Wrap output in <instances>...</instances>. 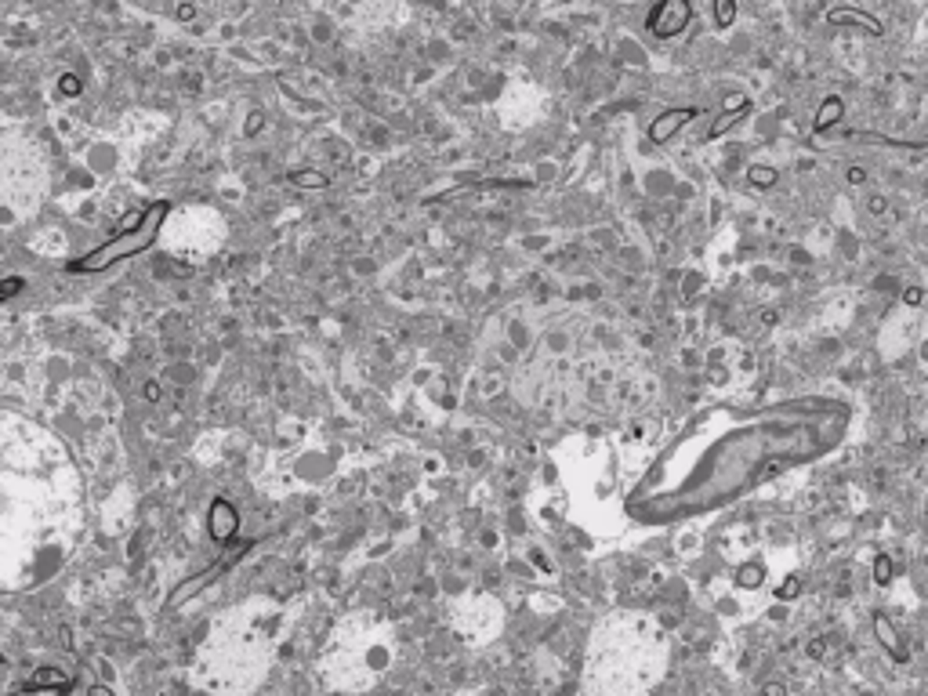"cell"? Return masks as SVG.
<instances>
[{
  "mask_svg": "<svg viewBox=\"0 0 928 696\" xmlns=\"http://www.w3.org/2000/svg\"><path fill=\"white\" fill-rule=\"evenodd\" d=\"M798 592H801V584H798V580H787L784 587H779V599H794Z\"/></svg>",
  "mask_w": 928,
  "mask_h": 696,
  "instance_id": "cell-18",
  "label": "cell"
},
{
  "mask_svg": "<svg viewBox=\"0 0 928 696\" xmlns=\"http://www.w3.org/2000/svg\"><path fill=\"white\" fill-rule=\"evenodd\" d=\"M762 577H765L762 566H744L740 577H736V584H740V587H758V584H762Z\"/></svg>",
  "mask_w": 928,
  "mask_h": 696,
  "instance_id": "cell-12",
  "label": "cell"
},
{
  "mask_svg": "<svg viewBox=\"0 0 928 696\" xmlns=\"http://www.w3.org/2000/svg\"><path fill=\"white\" fill-rule=\"evenodd\" d=\"M243 552H250V544H236V547H232V552H225V555H221V559H218L214 566H210V569H203V573H200V577H193V580H189L185 587H178V592L171 595V606H178V602H185L189 595H196V592H200V587H203V584H210V580H214V577H221V573H225V569H228L232 562H236V559H240Z\"/></svg>",
  "mask_w": 928,
  "mask_h": 696,
  "instance_id": "cell-4",
  "label": "cell"
},
{
  "mask_svg": "<svg viewBox=\"0 0 928 696\" xmlns=\"http://www.w3.org/2000/svg\"><path fill=\"white\" fill-rule=\"evenodd\" d=\"M692 116H704L700 109H692V105H685V109H667V113H660L657 120L649 123V142H657V145H664L667 138H674L678 135L685 123L692 120Z\"/></svg>",
  "mask_w": 928,
  "mask_h": 696,
  "instance_id": "cell-5",
  "label": "cell"
},
{
  "mask_svg": "<svg viewBox=\"0 0 928 696\" xmlns=\"http://www.w3.org/2000/svg\"><path fill=\"white\" fill-rule=\"evenodd\" d=\"M827 22H831V26H856L859 33H871V36H881V33H885L878 18L863 15V11H856V8H831V11H827Z\"/></svg>",
  "mask_w": 928,
  "mask_h": 696,
  "instance_id": "cell-7",
  "label": "cell"
},
{
  "mask_svg": "<svg viewBox=\"0 0 928 696\" xmlns=\"http://www.w3.org/2000/svg\"><path fill=\"white\" fill-rule=\"evenodd\" d=\"M863 178H867V175H863V167H849V182H852V185H859Z\"/></svg>",
  "mask_w": 928,
  "mask_h": 696,
  "instance_id": "cell-20",
  "label": "cell"
},
{
  "mask_svg": "<svg viewBox=\"0 0 928 696\" xmlns=\"http://www.w3.org/2000/svg\"><path fill=\"white\" fill-rule=\"evenodd\" d=\"M91 696H109V689H105V685H95V689H91Z\"/></svg>",
  "mask_w": 928,
  "mask_h": 696,
  "instance_id": "cell-22",
  "label": "cell"
},
{
  "mask_svg": "<svg viewBox=\"0 0 928 696\" xmlns=\"http://www.w3.org/2000/svg\"><path fill=\"white\" fill-rule=\"evenodd\" d=\"M889 577H892V566H889V559H878V580H881V584H889Z\"/></svg>",
  "mask_w": 928,
  "mask_h": 696,
  "instance_id": "cell-17",
  "label": "cell"
},
{
  "mask_svg": "<svg viewBox=\"0 0 928 696\" xmlns=\"http://www.w3.org/2000/svg\"><path fill=\"white\" fill-rule=\"evenodd\" d=\"M66 689H48V685H33V689H26V692H15V696H62Z\"/></svg>",
  "mask_w": 928,
  "mask_h": 696,
  "instance_id": "cell-15",
  "label": "cell"
},
{
  "mask_svg": "<svg viewBox=\"0 0 928 696\" xmlns=\"http://www.w3.org/2000/svg\"><path fill=\"white\" fill-rule=\"evenodd\" d=\"M874 627H878V639H881V646L892 653L896 660H903L906 653H903V642H899V635H896V627H892V620L885 617V613H874Z\"/></svg>",
  "mask_w": 928,
  "mask_h": 696,
  "instance_id": "cell-8",
  "label": "cell"
},
{
  "mask_svg": "<svg viewBox=\"0 0 928 696\" xmlns=\"http://www.w3.org/2000/svg\"><path fill=\"white\" fill-rule=\"evenodd\" d=\"M747 175H751V182H758V185H776V171H772V167H762V163H758V167H751Z\"/></svg>",
  "mask_w": 928,
  "mask_h": 696,
  "instance_id": "cell-14",
  "label": "cell"
},
{
  "mask_svg": "<svg viewBox=\"0 0 928 696\" xmlns=\"http://www.w3.org/2000/svg\"><path fill=\"white\" fill-rule=\"evenodd\" d=\"M15 290H22V280H4V283H0V301L11 298Z\"/></svg>",
  "mask_w": 928,
  "mask_h": 696,
  "instance_id": "cell-16",
  "label": "cell"
},
{
  "mask_svg": "<svg viewBox=\"0 0 928 696\" xmlns=\"http://www.w3.org/2000/svg\"><path fill=\"white\" fill-rule=\"evenodd\" d=\"M765 696H784V689H779V685H769V689H765Z\"/></svg>",
  "mask_w": 928,
  "mask_h": 696,
  "instance_id": "cell-21",
  "label": "cell"
},
{
  "mask_svg": "<svg viewBox=\"0 0 928 696\" xmlns=\"http://www.w3.org/2000/svg\"><path fill=\"white\" fill-rule=\"evenodd\" d=\"M841 113H845V109H841V98H827L824 105H819V116L812 120V131L819 135V131H827V128H834V123L841 120Z\"/></svg>",
  "mask_w": 928,
  "mask_h": 696,
  "instance_id": "cell-9",
  "label": "cell"
},
{
  "mask_svg": "<svg viewBox=\"0 0 928 696\" xmlns=\"http://www.w3.org/2000/svg\"><path fill=\"white\" fill-rule=\"evenodd\" d=\"M62 91H66V95H76V91H80L76 76H62Z\"/></svg>",
  "mask_w": 928,
  "mask_h": 696,
  "instance_id": "cell-19",
  "label": "cell"
},
{
  "mask_svg": "<svg viewBox=\"0 0 928 696\" xmlns=\"http://www.w3.org/2000/svg\"><path fill=\"white\" fill-rule=\"evenodd\" d=\"M732 18H736V0H714V22H718V29H729Z\"/></svg>",
  "mask_w": 928,
  "mask_h": 696,
  "instance_id": "cell-11",
  "label": "cell"
},
{
  "mask_svg": "<svg viewBox=\"0 0 928 696\" xmlns=\"http://www.w3.org/2000/svg\"><path fill=\"white\" fill-rule=\"evenodd\" d=\"M167 218V203H153L149 210H142V214L128 218L123 221V228L116 232V236L109 243H102L98 250H91V254H83L80 261H73L69 268L73 272H102V268H109L123 258H131V254H142L145 247H153L156 240V232Z\"/></svg>",
  "mask_w": 928,
  "mask_h": 696,
  "instance_id": "cell-2",
  "label": "cell"
},
{
  "mask_svg": "<svg viewBox=\"0 0 928 696\" xmlns=\"http://www.w3.org/2000/svg\"><path fill=\"white\" fill-rule=\"evenodd\" d=\"M290 182L301 185V189H320V185H327V178L315 175V171H298V175H290Z\"/></svg>",
  "mask_w": 928,
  "mask_h": 696,
  "instance_id": "cell-13",
  "label": "cell"
},
{
  "mask_svg": "<svg viewBox=\"0 0 928 696\" xmlns=\"http://www.w3.org/2000/svg\"><path fill=\"white\" fill-rule=\"evenodd\" d=\"M689 22H692V4L689 0H657V8H653L649 18H646V29L653 36L667 40V36H678L682 29H689Z\"/></svg>",
  "mask_w": 928,
  "mask_h": 696,
  "instance_id": "cell-3",
  "label": "cell"
},
{
  "mask_svg": "<svg viewBox=\"0 0 928 696\" xmlns=\"http://www.w3.org/2000/svg\"><path fill=\"white\" fill-rule=\"evenodd\" d=\"M845 407L819 399L776 403L762 410L718 407L714 421L722 428L711 432L704 421H692L685 435L674 442L678 450H692L689 464L657 460L639 482L627 512L649 522H664L736 500L758 482L794 468L798 460L831 450L845 428Z\"/></svg>",
  "mask_w": 928,
  "mask_h": 696,
  "instance_id": "cell-1",
  "label": "cell"
},
{
  "mask_svg": "<svg viewBox=\"0 0 928 696\" xmlns=\"http://www.w3.org/2000/svg\"><path fill=\"white\" fill-rule=\"evenodd\" d=\"M236 526H240V515H236V508H232L228 500H214V504H210V537H214L218 544L232 540Z\"/></svg>",
  "mask_w": 928,
  "mask_h": 696,
  "instance_id": "cell-6",
  "label": "cell"
},
{
  "mask_svg": "<svg viewBox=\"0 0 928 696\" xmlns=\"http://www.w3.org/2000/svg\"><path fill=\"white\" fill-rule=\"evenodd\" d=\"M33 685H48V689H69V678L66 674H58L55 667H40L33 674Z\"/></svg>",
  "mask_w": 928,
  "mask_h": 696,
  "instance_id": "cell-10",
  "label": "cell"
}]
</instances>
